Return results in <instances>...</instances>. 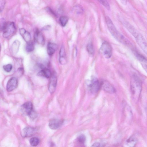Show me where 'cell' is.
I'll use <instances>...</instances> for the list:
<instances>
[{
  "label": "cell",
  "mask_w": 147,
  "mask_h": 147,
  "mask_svg": "<svg viewBox=\"0 0 147 147\" xmlns=\"http://www.w3.org/2000/svg\"><path fill=\"white\" fill-rule=\"evenodd\" d=\"M19 32L20 35L27 43L31 41V36L30 33L24 28H20Z\"/></svg>",
  "instance_id": "cell-14"
},
{
  "label": "cell",
  "mask_w": 147,
  "mask_h": 147,
  "mask_svg": "<svg viewBox=\"0 0 147 147\" xmlns=\"http://www.w3.org/2000/svg\"><path fill=\"white\" fill-rule=\"evenodd\" d=\"M39 142V139L36 137L31 138L30 140V143L31 145L35 146H37Z\"/></svg>",
  "instance_id": "cell-24"
},
{
  "label": "cell",
  "mask_w": 147,
  "mask_h": 147,
  "mask_svg": "<svg viewBox=\"0 0 147 147\" xmlns=\"http://www.w3.org/2000/svg\"><path fill=\"white\" fill-rule=\"evenodd\" d=\"M63 123V121L58 119H53L49 122V126L52 129H55L60 127Z\"/></svg>",
  "instance_id": "cell-12"
},
{
  "label": "cell",
  "mask_w": 147,
  "mask_h": 147,
  "mask_svg": "<svg viewBox=\"0 0 147 147\" xmlns=\"http://www.w3.org/2000/svg\"><path fill=\"white\" fill-rule=\"evenodd\" d=\"M98 1L108 10L110 9V6L107 0H98Z\"/></svg>",
  "instance_id": "cell-26"
},
{
  "label": "cell",
  "mask_w": 147,
  "mask_h": 147,
  "mask_svg": "<svg viewBox=\"0 0 147 147\" xmlns=\"http://www.w3.org/2000/svg\"><path fill=\"white\" fill-rule=\"evenodd\" d=\"M37 75L38 76L44 77L47 78H50L51 76L50 70L45 67L38 72Z\"/></svg>",
  "instance_id": "cell-18"
},
{
  "label": "cell",
  "mask_w": 147,
  "mask_h": 147,
  "mask_svg": "<svg viewBox=\"0 0 147 147\" xmlns=\"http://www.w3.org/2000/svg\"><path fill=\"white\" fill-rule=\"evenodd\" d=\"M68 18L66 16H61L59 20L61 25L63 27L65 26L68 22Z\"/></svg>",
  "instance_id": "cell-22"
},
{
  "label": "cell",
  "mask_w": 147,
  "mask_h": 147,
  "mask_svg": "<svg viewBox=\"0 0 147 147\" xmlns=\"http://www.w3.org/2000/svg\"><path fill=\"white\" fill-rule=\"evenodd\" d=\"M87 51L88 53L91 56H93L94 54V49L92 42H89L87 45L86 47Z\"/></svg>",
  "instance_id": "cell-21"
},
{
  "label": "cell",
  "mask_w": 147,
  "mask_h": 147,
  "mask_svg": "<svg viewBox=\"0 0 147 147\" xmlns=\"http://www.w3.org/2000/svg\"><path fill=\"white\" fill-rule=\"evenodd\" d=\"M16 31V27L14 22H7L5 28L3 31V36L6 38H10L14 35Z\"/></svg>",
  "instance_id": "cell-4"
},
{
  "label": "cell",
  "mask_w": 147,
  "mask_h": 147,
  "mask_svg": "<svg viewBox=\"0 0 147 147\" xmlns=\"http://www.w3.org/2000/svg\"><path fill=\"white\" fill-rule=\"evenodd\" d=\"M34 44L31 41L27 43V45L26 47V50L27 52H30L34 50Z\"/></svg>",
  "instance_id": "cell-23"
},
{
  "label": "cell",
  "mask_w": 147,
  "mask_h": 147,
  "mask_svg": "<svg viewBox=\"0 0 147 147\" xmlns=\"http://www.w3.org/2000/svg\"><path fill=\"white\" fill-rule=\"evenodd\" d=\"M137 59L142 64L143 67L145 70H147V59L144 56L138 53L136 51H134Z\"/></svg>",
  "instance_id": "cell-15"
},
{
  "label": "cell",
  "mask_w": 147,
  "mask_h": 147,
  "mask_svg": "<svg viewBox=\"0 0 147 147\" xmlns=\"http://www.w3.org/2000/svg\"><path fill=\"white\" fill-rule=\"evenodd\" d=\"M3 68L6 72H9L11 70L12 68V66L11 64H8L3 65Z\"/></svg>",
  "instance_id": "cell-27"
},
{
  "label": "cell",
  "mask_w": 147,
  "mask_h": 147,
  "mask_svg": "<svg viewBox=\"0 0 147 147\" xmlns=\"http://www.w3.org/2000/svg\"><path fill=\"white\" fill-rule=\"evenodd\" d=\"M137 142V139L134 136H131L125 142V146L127 147H134Z\"/></svg>",
  "instance_id": "cell-17"
},
{
  "label": "cell",
  "mask_w": 147,
  "mask_h": 147,
  "mask_svg": "<svg viewBox=\"0 0 147 147\" xmlns=\"http://www.w3.org/2000/svg\"><path fill=\"white\" fill-rule=\"evenodd\" d=\"M88 86L90 92L93 93H95L97 92L100 88V82L96 77L92 76Z\"/></svg>",
  "instance_id": "cell-5"
},
{
  "label": "cell",
  "mask_w": 147,
  "mask_h": 147,
  "mask_svg": "<svg viewBox=\"0 0 147 147\" xmlns=\"http://www.w3.org/2000/svg\"><path fill=\"white\" fill-rule=\"evenodd\" d=\"M36 129L31 127H26L22 130L21 132V136L24 138L31 137L36 134Z\"/></svg>",
  "instance_id": "cell-9"
},
{
  "label": "cell",
  "mask_w": 147,
  "mask_h": 147,
  "mask_svg": "<svg viewBox=\"0 0 147 147\" xmlns=\"http://www.w3.org/2000/svg\"><path fill=\"white\" fill-rule=\"evenodd\" d=\"M49 85V90L50 92L52 94L53 93L56 88L57 80L56 76L52 75L51 77Z\"/></svg>",
  "instance_id": "cell-13"
},
{
  "label": "cell",
  "mask_w": 147,
  "mask_h": 147,
  "mask_svg": "<svg viewBox=\"0 0 147 147\" xmlns=\"http://www.w3.org/2000/svg\"><path fill=\"white\" fill-rule=\"evenodd\" d=\"M34 41L41 45H44L45 44V39L42 33L38 30H36L35 32L34 35Z\"/></svg>",
  "instance_id": "cell-11"
},
{
  "label": "cell",
  "mask_w": 147,
  "mask_h": 147,
  "mask_svg": "<svg viewBox=\"0 0 147 147\" xmlns=\"http://www.w3.org/2000/svg\"><path fill=\"white\" fill-rule=\"evenodd\" d=\"M142 82L136 75H132L130 78V88L132 98L135 102L138 101L142 89Z\"/></svg>",
  "instance_id": "cell-2"
},
{
  "label": "cell",
  "mask_w": 147,
  "mask_h": 147,
  "mask_svg": "<svg viewBox=\"0 0 147 147\" xmlns=\"http://www.w3.org/2000/svg\"><path fill=\"white\" fill-rule=\"evenodd\" d=\"M127 30L134 37L139 46L144 52L146 54L147 52L146 42L142 35L132 25L129 26Z\"/></svg>",
  "instance_id": "cell-3"
},
{
  "label": "cell",
  "mask_w": 147,
  "mask_h": 147,
  "mask_svg": "<svg viewBox=\"0 0 147 147\" xmlns=\"http://www.w3.org/2000/svg\"><path fill=\"white\" fill-rule=\"evenodd\" d=\"M100 50L105 58L108 59L111 57L112 53V49L110 44L108 42L104 41L102 43Z\"/></svg>",
  "instance_id": "cell-6"
},
{
  "label": "cell",
  "mask_w": 147,
  "mask_h": 147,
  "mask_svg": "<svg viewBox=\"0 0 147 147\" xmlns=\"http://www.w3.org/2000/svg\"><path fill=\"white\" fill-rule=\"evenodd\" d=\"M47 11L49 12L50 14H52L55 16H56V15L52 11V10L49 8H47Z\"/></svg>",
  "instance_id": "cell-30"
},
{
  "label": "cell",
  "mask_w": 147,
  "mask_h": 147,
  "mask_svg": "<svg viewBox=\"0 0 147 147\" xmlns=\"http://www.w3.org/2000/svg\"><path fill=\"white\" fill-rule=\"evenodd\" d=\"M7 22L3 18L0 19V31H3L5 28Z\"/></svg>",
  "instance_id": "cell-25"
},
{
  "label": "cell",
  "mask_w": 147,
  "mask_h": 147,
  "mask_svg": "<svg viewBox=\"0 0 147 147\" xmlns=\"http://www.w3.org/2000/svg\"><path fill=\"white\" fill-rule=\"evenodd\" d=\"M47 51L48 54L50 56L53 55L57 49V45L55 43L49 42L47 47Z\"/></svg>",
  "instance_id": "cell-16"
},
{
  "label": "cell",
  "mask_w": 147,
  "mask_h": 147,
  "mask_svg": "<svg viewBox=\"0 0 147 147\" xmlns=\"http://www.w3.org/2000/svg\"><path fill=\"white\" fill-rule=\"evenodd\" d=\"M6 3L5 0H0V13L3 9Z\"/></svg>",
  "instance_id": "cell-29"
},
{
  "label": "cell",
  "mask_w": 147,
  "mask_h": 147,
  "mask_svg": "<svg viewBox=\"0 0 147 147\" xmlns=\"http://www.w3.org/2000/svg\"><path fill=\"white\" fill-rule=\"evenodd\" d=\"M20 45V42L18 40H15L11 46V51L13 54H16L18 52Z\"/></svg>",
  "instance_id": "cell-19"
},
{
  "label": "cell",
  "mask_w": 147,
  "mask_h": 147,
  "mask_svg": "<svg viewBox=\"0 0 147 147\" xmlns=\"http://www.w3.org/2000/svg\"><path fill=\"white\" fill-rule=\"evenodd\" d=\"M105 20L108 29L114 38L120 43L128 46L131 47V44L129 40L117 31L110 18L107 16Z\"/></svg>",
  "instance_id": "cell-1"
},
{
  "label": "cell",
  "mask_w": 147,
  "mask_h": 147,
  "mask_svg": "<svg viewBox=\"0 0 147 147\" xmlns=\"http://www.w3.org/2000/svg\"><path fill=\"white\" fill-rule=\"evenodd\" d=\"M72 11L73 13L77 15L82 14L83 10L82 7L80 5H76L74 6L72 9Z\"/></svg>",
  "instance_id": "cell-20"
},
{
  "label": "cell",
  "mask_w": 147,
  "mask_h": 147,
  "mask_svg": "<svg viewBox=\"0 0 147 147\" xmlns=\"http://www.w3.org/2000/svg\"><path fill=\"white\" fill-rule=\"evenodd\" d=\"M77 139L79 142L82 144H84L86 140V137L84 135H81L78 137Z\"/></svg>",
  "instance_id": "cell-28"
},
{
  "label": "cell",
  "mask_w": 147,
  "mask_h": 147,
  "mask_svg": "<svg viewBox=\"0 0 147 147\" xmlns=\"http://www.w3.org/2000/svg\"><path fill=\"white\" fill-rule=\"evenodd\" d=\"M18 85V80L15 77H13L9 79L8 81L6 90L8 92L12 91L17 87Z\"/></svg>",
  "instance_id": "cell-10"
},
{
  "label": "cell",
  "mask_w": 147,
  "mask_h": 147,
  "mask_svg": "<svg viewBox=\"0 0 147 147\" xmlns=\"http://www.w3.org/2000/svg\"><path fill=\"white\" fill-rule=\"evenodd\" d=\"M120 1L123 5H126L127 4V0H120Z\"/></svg>",
  "instance_id": "cell-32"
},
{
  "label": "cell",
  "mask_w": 147,
  "mask_h": 147,
  "mask_svg": "<svg viewBox=\"0 0 147 147\" xmlns=\"http://www.w3.org/2000/svg\"><path fill=\"white\" fill-rule=\"evenodd\" d=\"M21 109L23 114L30 116L32 112V104L30 101L26 102L22 105Z\"/></svg>",
  "instance_id": "cell-8"
},
{
  "label": "cell",
  "mask_w": 147,
  "mask_h": 147,
  "mask_svg": "<svg viewBox=\"0 0 147 147\" xmlns=\"http://www.w3.org/2000/svg\"><path fill=\"white\" fill-rule=\"evenodd\" d=\"M101 144L99 143L98 142H95L92 145V147H100V146H101Z\"/></svg>",
  "instance_id": "cell-31"
},
{
  "label": "cell",
  "mask_w": 147,
  "mask_h": 147,
  "mask_svg": "<svg viewBox=\"0 0 147 147\" xmlns=\"http://www.w3.org/2000/svg\"><path fill=\"white\" fill-rule=\"evenodd\" d=\"M100 88L105 92L110 94L115 93L116 90L113 85L108 81L105 80H102L100 82Z\"/></svg>",
  "instance_id": "cell-7"
},
{
  "label": "cell",
  "mask_w": 147,
  "mask_h": 147,
  "mask_svg": "<svg viewBox=\"0 0 147 147\" xmlns=\"http://www.w3.org/2000/svg\"><path fill=\"white\" fill-rule=\"evenodd\" d=\"M1 44L0 43V52L1 51Z\"/></svg>",
  "instance_id": "cell-33"
}]
</instances>
